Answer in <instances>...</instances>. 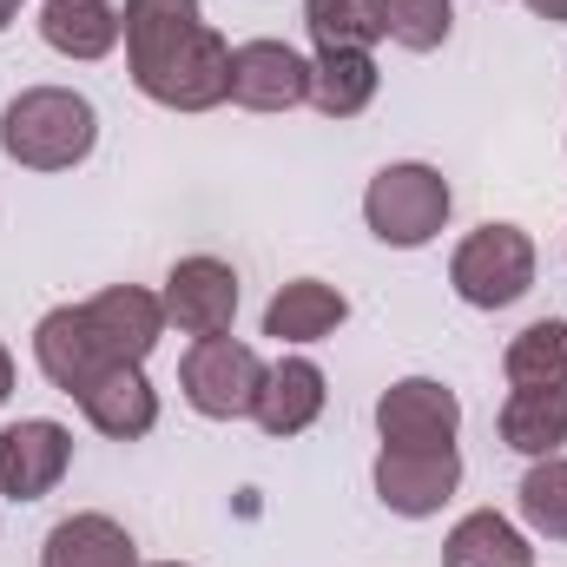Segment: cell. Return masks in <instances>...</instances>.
<instances>
[{
    "instance_id": "obj_6",
    "label": "cell",
    "mask_w": 567,
    "mask_h": 567,
    "mask_svg": "<svg viewBox=\"0 0 567 567\" xmlns=\"http://www.w3.org/2000/svg\"><path fill=\"white\" fill-rule=\"evenodd\" d=\"M370 482H377V502H383L390 515L429 522V515H442V508L455 502V488H462V449H455V442H442V449H377Z\"/></svg>"
},
{
    "instance_id": "obj_13",
    "label": "cell",
    "mask_w": 567,
    "mask_h": 567,
    "mask_svg": "<svg viewBox=\"0 0 567 567\" xmlns=\"http://www.w3.org/2000/svg\"><path fill=\"white\" fill-rule=\"evenodd\" d=\"M33 363H40V377H47L60 396H73L80 383H93V377L106 370V350H100V337H93V323H86V303H53V310L33 323Z\"/></svg>"
},
{
    "instance_id": "obj_9",
    "label": "cell",
    "mask_w": 567,
    "mask_h": 567,
    "mask_svg": "<svg viewBox=\"0 0 567 567\" xmlns=\"http://www.w3.org/2000/svg\"><path fill=\"white\" fill-rule=\"evenodd\" d=\"M462 429V396L435 377H396L377 396V435L383 449H442Z\"/></svg>"
},
{
    "instance_id": "obj_23",
    "label": "cell",
    "mask_w": 567,
    "mask_h": 567,
    "mask_svg": "<svg viewBox=\"0 0 567 567\" xmlns=\"http://www.w3.org/2000/svg\"><path fill=\"white\" fill-rule=\"evenodd\" d=\"M515 502H522L528 535H542V542H567V455H542V462H528Z\"/></svg>"
},
{
    "instance_id": "obj_1",
    "label": "cell",
    "mask_w": 567,
    "mask_h": 567,
    "mask_svg": "<svg viewBox=\"0 0 567 567\" xmlns=\"http://www.w3.org/2000/svg\"><path fill=\"white\" fill-rule=\"evenodd\" d=\"M126 73L165 113H212L231 100V40L198 0H126Z\"/></svg>"
},
{
    "instance_id": "obj_14",
    "label": "cell",
    "mask_w": 567,
    "mask_h": 567,
    "mask_svg": "<svg viewBox=\"0 0 567 567\" xmlns=\"http://www.w3.org/2000/svg\"><path fill=\"white\" fill-rule=\"evenodd\" d=\"M323 403H330V383H323V370H317L310 357H284V363H271V370H265V396H258L251 423L265 429L271 442H290V435L317 429Z\"/></svg>"
},
{
    "instance_id": "obj_12",
    "label": "cell",
    "mask_w": 567,
    "mask_h": 567,
    "mask_svg": "<svg viewBox=\"0 0 567 567\" xmlns=\"http://www.w3.org/2000/svg\"><path fill=\"white\" fill-rule=\"evenodd\" d=\"M73 403L106 442H140L158 429V390L145 383V363H106L93 383L73 390Z\"/></svg>"
},
{
    "instance_id": "obj_22",
    "label": "cell",
    "mask_w": 567,
    "mask_h": 567,
    "mask_svg": "<svg viewBox=\"0 0 567 567\" xmlns=\"http://www.w3.org/2000/svg\"><path fill=\"white\" fill-rule=\"evenodd\" d=\"M502 377H508L515 390L567 383V317H542V323L515 330L508 350H502Z\"/></svg>"
},
{
    "instance_id": "obj_21",
    "label": "cell",
    "mask_w": 567,
    "mask_h": 567,
    "mask_svg": "<svg viewBox=\"0 0 567 567\" xmlns=\"http://www.w3.org/2000/svg\"><path fill=\"white\" fill-rule=\"evenodd\" d=\"M303 33L317 53H370L383 40V0H303Z\"/></svg>"
},
{
    "instance_id": "obj_25",
    "label": "cell",
    "mask_w": 567,
    "mask_h": 567,
    "mask_svg": "<svg viewBox=\"0 0 567 567\" xmlns=\"http://www.w3.org/2000/svg\"><path fill=\"white\" fill-rule=\"evenodd\" d=\"M528 13H535V20H555V27H567V0H528Z\"/></svg>"
},
{
    "instance_id": "obj_17",
    "label": "cell",
    "mask_w": 567,
    "mask_h": 567,
    "mask_svg": "<svg viewBox=\"0 0 567 567\" xmlns=\"http://www.w3.org/2000/svg\"><path fill=\"white\" fill-rule=\"evenodd\" d=\"M40 40L60 60H106L126 40V20L113 0H47L40 7Z\"/></svg>"
},
{
    "instance_id": "obj_7",
    "label": "cell",
    "mask_w": 567,
    "mask_h": 567,
    "mask_svg": "<svg viewBox=\"0 0 567 567\" xmlns=\"http://www.w3.org/2000/svg\"><path fill=\"white\" fill-rule=\"evenodd\" d=\"M158 303H165V330H178V337H231V317H238V271L225 265V258H178L172 271H165V290H158Z\"/></svg>"
},
{
    "instance_id": "obj_15",
    "label": "cell",
    "mask_w": 567,
    "mask_h": 567,
    "mask_svg": "<svg viewBox=\"0 0 567 567\" xmlns=\"http://www.w3.org/2000/svg\"><path fill=\"white\" fill-rule=\"evenodd\" d=\"M350 323V297L337 290V284H323V278H290L265 303V337L271 343H323V337H337Z\"/></svg>"
},
{
    "instance_id": "obj_24",
    "label": "cell",
    "mask_w": 567,
    "mask_h": 567,
    "mask_svg": "<svg viewBox=\"0 0 567 567\" xmlns=\"http://www.w3.org/2000/svg\"><path fill=\"white\" fill-rule=\"evenodd\" d=\"M455 33V0H383V40L403 53H435Z\"/></svg>"
},
{
    "instance_id": "obj_28",
    "label": "cell",
    "mask_w": 567,
    "mask_h": 567,
    "mask_svg": "<svg viewBox=\"0 0 567 567\" xmlns=\"http://www.w3.org/2000/svg\"><path fill=\"white\" fill-rule=\"evenodd\" d=\"M145 567H192V561H145Z\"/></svg>"
},
{
    "instance_id": "obj_26",
    "label": "cell",
    "mask_w": 567,
    "mask_h": 567,
    "mask_svg": "<svg viewBox=\"0 0 567 567\" xmlns=\"http://www.w3.org/2000/svg\"><path fill=\"white\" fill-rule=\"evenodd\" d=\"M7 396H13V350L0 343V403H7Z\"/></svg>"
},
{
    "instance_id": "obj_2",
    "label": "cell",
    "mask_w": 567,
    "mask_h": 567,
    "mask_svg": "<svg viewBox=\"0 0 567 567\" xmlns=\"http://www.w3.org/2000/svg\"><path fill=\"white\" fill-rule=\"evenodd\" d=\"M100 145V113L73 86H20L0 106V152L20 172H73Z\"/></svg>"
},
{
    "instance_id": "obj_10",
    "label": "cell",
    "mask_w": 567,
    "mask_h": 567,
    "mask_svg": "<svg viewBox=\"0 0 567 567\" xmlns=\"http://www.w3.org/2000/svg\"><path fill=\"white\" fill-rule=\"evenodd\" d=\"M231 106H245V113L310 106V60L290 40H238L231 47Z\"/></svg>"
},
{
    "instance_id": "obj_27",
    "label": "cell",
    "mask_w": 567,
    "mask_h": 567,
    "mask_svg": "<svg viewBox=\"0 0 567 567\" xmlns=\"http://www.w3.org/2000/svg\"><path fill=\"white\" fill-rule=\"evenodd\" d=\"M20 7H27V0H0V33H7V27L20 20Z\"/></svg>"
},
{
    "instance_id": "obj_16",
    "label": "cell",
    "mask_w": 567,
    "mask_h": 567,
    "mask_svg": "<svg viewBox=\"0 0 567 567\" xmlns=\"http://www.w3.org/2000/svg\"><path fill=\"white\" fill-rule=\"evenodd\" d=\"M40 567H145V561H140V542L126 535V522L86 508V515H66V522L47 528Z\"/></svg>"
},
{
    "instance_id": "obj_18",
    "label": "cell",
    "mask_w": 567,
    "mask_h": 567,
    "mask_svg": "<svg viewBox=\"0 0 567 567\" xmlns=\"http://www.w3.org/2000/svg\"><path fill=\"white\" fill-rule=\"evenodd\" d=\"M502 442L528 462L542 455H561L567 449V383H548V390H508L502 403Z\"/></svg>"
},
{
    "instance_id": "obj_3",
    "label": "cell",
    "mask_w": 567,
    "mask_h": 567,
    "mask_svg": "<svg viewBox=\"0 0 567 567\" xmlns=\"http://www.w3.org/2000/svg\"><path fill=\"white\" fill-rule=\"evenodd\" d=\"M449 212H455V192H449V178L429 158L383 165L370 178V192H363V225L390 251H423V245H435L442 225H449Z\"/></svg>"
},
{
    "instance_id": "obj_8",
    "label": "cell",
    "mask_w": 567,
    "mask_h": 567,
    "mask_svg": "<svg viewBox=\"0 0 567 567\" xmlns=\"http://www.w3.org/2000/svg\"><path fill=\"white\" fill-rule=\"evenodd\" d=\"M73 468V429L53 423V416H20V423L0 429V495L13 508L53 495Z\"/></svg>"
},
{
    "instance_id": "obj_5",
    "label": "cell",
    "mask_w": 567,
    "mask_h": 567,
    "mask_svg": "<svg viewBox=\"0 0 567 567\" xmlns=\"http://www.w3.org/2000/svg\"><path fill=\"white\" fill-rule=\"evenodd\" d=\"M449 284L468 310H508L535 290V238L522 225H475L455 258H449Z\"/></svg>"
},
{
    "instance_id": "obj_4",
    "label": "cell",
    "mask_w": 567,
    "mask_h": 567,
    "mask_svg": "<svg viewBox=\"0 0 567 567\" xmlns=\"http://www.w3.org/2000/svg\"><path fill=\"white\" fill-rule=\"evenodd\" d=\"M265 357L238 337H198L178 363V396L205 416V423H245L265 396Z\"/></svg>"
},
{
    "instance_id": "obj_11",
    "label": "cell",
    "mask_w": 567,
    "mask_h": 567,
    "mask_svg": "<svg viewBox=\"0 0 567 567\" xmlns=\"http://www.w3.org/2000/svg\"><path fill=\"white\" fill-rule=\"evenodd\" d=\"M86 323H93L106 363H145L165 337V303L145 284H106L100 297H86Z\"/></svg>"
},
{
    "instance_id": "obj_19",
    "label": "cell",
    "mask_w": 567,
    "mask_h": 567,
    "mask_svg": "<svg viewBox=\"0 0 567 567\" xmlns=\"http://www.w3.org/2000/svg\"><path fill=\"white\" fill-rule=\"evenodd\" d=\"M442 567H535V548H528V535L508 515L468 508L449 528V542H442Z\"/></svg>"
},
{
    "instance_id": "obj_20",
    "label": "cell",
    "mask_w": 567,
    "mask_h": 567,
    "mask_svg": "<svg viewBox=\"0 0 567 567\" xmlns=\"http://www.w3.org/2000/svg\"><path fill=\"white\" fill-rule=\"evenodd\" d=\"M377 86H383L377 53H317L310 60V106L323 120H363Z\"/></svg>"
}]
</instances>
